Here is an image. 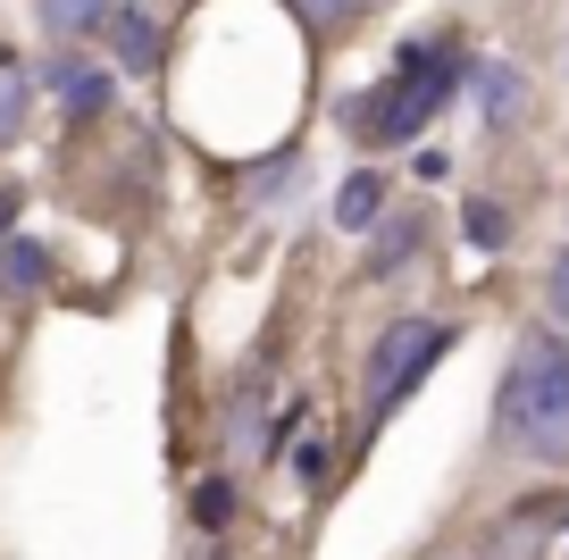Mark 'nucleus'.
<instances>
[{
	"label": "nucleus",
	"mask_w": 569,
	"mask_h": 560,
	"mask_svg": "<svg viewBox=\"0 0 569 560\" xmlns=\"http://www.w3.org/2000/svg\"><path fill=\"white\" fill-rule=\"evenodd\" d=\"M26 134V68L18 51H0V142H18Z\"/></svg>",
	"instance_id": "obj_10"
},
{
	"label": "nucleus",
	"mask_w": 569,
	"mask_h": 560,
	"mask_svg": "<svg viewBox=\"0 0 569 560\" xmlns=\"http://www.w3.org/2000/svg\"><path fill=\"white\" fill-rule=\"evenodd\" d=\"M193 519H201V527H227V519H234V486H227V477H210V486L193 493Z\"/></svg>",
	"instance_id": "obj_13"
},
{
	"label": "nucleus",
	"mask_w": 569,
	"mask_h": 560,
	"mask_svg": "<svg viewBox=\"0 0 569 560\" xmlns=\"http://www.w3.org/2000/svg\"><path fill=\"white\" fill-rule=\"evenodd\" d=\"M545 301H552V318H569V251L552 260V277H545Z\"/></svg>",
	"instance_id": "obj_16"
},
{
	"label": "nucleus",
	"mask_w": 569,
	"mask_h": 560,
	"mask_svg": "<svg viewBox=\"0 0 569 560\" xmlns=\"http://www.w3.org/2000/svg\"><path fill=\"white\" fill-rule=\"evenodd\" d=\"M293 469H302V486H327V469H336V443H327V436H310L302 452H293Z\"/></svg>",
	"instance_id": "obj_14"
},
{
	"label": "nucleus",
	"mask_w": 569,
	"mask_h": 560,
	"mask_svg": "<svg viewBox=\"0 0 569 560\" xmlns=\"http://www.w3.org/2000/svg\"><path fill=\"white\" fill-rule=\"evenodd\" d=\"M9 210H18V193H0V243H9Z\"/></svg>",
	"instance_id": "obj_17"
},
{
	"label": "nucleus",
	"mask_w": 569,
	"mask_h": 560,
	"mask_svg": "<svg viewBox=\"0 0 569 560\" xmlns=\"http://www.w3.org/2000/svg\"><path fill=\"white\" fill-rule=\"evenodd\" d=\"M101 34H109V51H118L126 76H151V68H160V51H168L160 26H151V9H134V0H126V9L109 0V26H101Z\"/></svg>",
	"instance_id": "obj_4"
},
{
	"label": "nucleus",
	"mask_w": 569,
	"mask_h": 560,
	"mask_svg": "<svg viewBox=\"0 0 569 560\" xmlns=\"http://www.w3.org/2000/svg\"><path fill=\"white\" fill-rule=\"evenodd\" d=\"M445 351H452V327H445V318H393V327L377 334L369 377H360V402H369L360 419H369V436L410 402V393H419V377L445 360Z\"/></svg>",
	"instance_id": "obj_3"
},
{
	"label": "nucleus",
	"mask_w": 569,
	"mask_h": 560,
	"mask_svg": "<svg viewBox=\"0 0 569 560\" xmlns=\"http://www.w3.org/2000/svg\"><path fill=\"white\" fill-rule=\"evenodd\" d=\"M478 92H486V118L502 126V118H511V101H519V76H511V68H486V76H478Z\"/></svg>",
	"instance_id": "obj_12"
},
{
	"label": "nucleus",
	"mask_w": 569,
	"mask_h": 560,
	"mask_svg": "<svg viewBox=\"0 0 569 560\" xmlns=\"http://www.w3.org/2000/svg\"><path fill=\"white\" fill-rule=\"evenodd\" d=\"M461 234H469V243H478V251H502V234H511V218H502V201H469V210H461Z\"/></svg>",
	"instance_id": "obj_11"
},
{
	"label": "nucleus",
	"mask_w": 569,
	"mask_h": 560,
	"mask_svg": "<svg viewBox=\"0 0 569 560\" xmlns=\"http://www.w3.org/2000/svg\"><path fill=\"white\" fill-rule=\"evenodd\" d=\"M42 277H51V251L42 243H0V284L9 293H34Z\"/></svg>",
	"instance_id": "obj_8"
},
{
	"label": "nucleus",
	"mask_w": 569,
	"mask_h": 560,
	"mask_svg": "<svg viewBox=\"0 0 569 560\" xmlns=\"http://www.w3.org/2000/svg\"><path fill=\"white\" fill-rule=\"evenodd\" d=\"M377 218H386V176H369V168L343 176V193H336V227H343V234H369Z\"/></svg>",
	"instance_id": "obj_6"
},
{
	"label": "nucleus",
	"mask_w": 569,
	"mask_h": 560,
	"mask_svg": "<svg viewBox=\"0 0 569 560\" xmlns=\"http://www.w3.org/2000/svg\"><path fill=\"white\" fill-rule=\"evenodd\" d=\"M201 560H218V552H201Z\"/></svg>",
	"instance_id": "obj_18"
},
{
	"label": "nucleus",
	"mask_w": 569,
	"mask_h": 560,
	"mask_svg": "<svg viewBox=\"0 0 569 560\" xmlns=\"http://www.w3.org/2000/svg\"><path fill=\"white\" fill-rule=\"evenodd\" d=\"M293 9H302V18H310V26H336V18H352L360 0H293Z\"/></svg>",
	"instance_id": "obj_15"
},
{
	"label": "nucleus",
	"mask_w": 569,
	"mask_h": 560,
	"mask_svg": "<svg viewBox=\"0 0 569 560\" xmlns=\"http://www.w3.org/2000/svg\"><path fill=\"white\" fill-rule=\"evenodd\" d=\"M419 260V218H402V227H386L369 243V277H393V268H410Z\"/></svg>",
	"instance_id": "obj_9"
},
{
	"label": "nucleus",
	"mask_w": 569,
	"mask_h": 560,
	"mask_svg": "<svg viewBox=\"0 0 569 560\" xmlns=\"http://www.w3.org/2000/svg\"><path fill=\"white\" fill-rule=\"evenodd\" d=\"M42 84H51V101L68 109V118H101L109 109V76L92 68V59H76V51H59L51 68H42Z\"/></svg>",
	"instance_id": "obj_5"
},
{
	"label": "nucleus",
	"mask_w": 569,
	"mask_h": 560,
	"mask_svg": "<svg viewBox=\"0 0 569 560\" xmlns=\"http://www.w3.org/2000/svg\"><path fill=\"white\" fill-rule=\"evenodd\" d=\"M42 26H51L59 42L92 34V26H109V0H42Z\"/></svg>",
	"instance_id": "obj_7"
},
{
	"label": "nucleus",
	"mask_w": 569,
	"mask_h": 560,
	"mask_svg": "<svg viewBox=\"0 0 569 560\" xmlns=\"http://www.w3.org/2000/svg\"><path fill=\"white\" fill-rule=\"evenodd\" d=\"M502 436L528 460L561 469L569 460V343L561 334H528L511 351V377H502Z\"/></svg>",
	"instance_id": "obj_1"
},
{
	"label": "nucleus",
	"mask_w": 569,
	"mask_h": 560,
	"mask_svg": "<svg viewBox=\"0 0 569 560\" xmlns=\"http://www.w3.org/2000/svg\"><path fill=\"white\" fill-rule=\"evenodd\" d=\"M461 42H402L393 51V76L377 101H360V126H369V142H419L427 118L461 92Z\"/></svg>",
	"instance_id": "obj_2"
}]
</instances>
